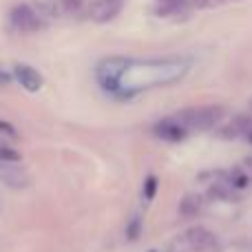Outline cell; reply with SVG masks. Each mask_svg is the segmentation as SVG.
Returning a JSON list of instances; mask_svg holds the SVG:
<instances>
[{
    "mask_svg": "<svg viewBox=\"0 0 252 252\" xmlns=\"http://www.w3.org/2000/svg\"><path fill=\"white\" fill-rule=\"evenodd\" d=\"M208 197L210 199H217V201H235L237 195H235V188L226 182H217L208 188Z\"/></svg>",
    "mask_w": 252,
    "mask_h": 252,
    "instance_id": "10",
    "label": "cell"
},
{
    "mask_svg": "<svg viewBox=\"0 0 252 252\" xmlns=\"http://www.w3.org/2000/svg\"><path fill=\"white\" fill-rule=\"evenodd\" d=\"M124 0H97L93 7V20L95 22H109L122 11Z\"/></svg>",
    "mask_w": 252,
    "mask_h": 252,
    "instance_id": "8",
    "label": "cell"
},
{
    "mask_svg": "<svg viewBox=\"0 0 252 252\" xmlns=\"http://www.w3.org/2000/svg\"><path fill=\"white\" fill-rule=\"evenodd\" d=\"M13 73H16V80L20 82V87H25L29 93H35L42 89V75L38 73V71L33 69V66L29 64H16V69H13Z\"/></svg>",
    "mask_w": 252,
    "mask_h": 252,
    "instance_id": "6",
    "label": "cell"
},
{
    "mask_svg": "<svg viewBox=\"0 0 252 252\" xmlns=\"http://www.w3.org/2000/svg\"><path fill=\"white\" fill-rule=\"evenodd\" d=\"M155 192H157V177L155 175H148L146 182H144V188H142V197L146 201H153Z\"/></svg>",
    "mask_w": 252,
    "mask_h": 252,
    "instance_id": "12",
    "label": "cell"
},
{
    "mask_svg": "<svg viewBox=\"0 0 252 252\" xmlns=\"http://www.w3.org/2000/svg\"><path fill=\"white\" fill-rule=\"evenodd\" d=\"M186 241L192 250L197 252H210V250H219V241H217V235L210 232L208 228L204 226H197V228H190L186 232Z\"/></svg>",
    "mask_w": 252,
    "mask_h": 252,
    "instance_id": "4",
    "label": "cell"
},
{
    "mask_svg": "<svg viewBox=\"0 0 252 252\" xmlns=\"http://www.w3.org/2000/svg\"><path fill=\"white\" fill-rule=\"evenodd\" d=\"M153 133H155L159 139H164V142L177 144V142H182V139H186L190 130H188L186 126L179 122L177 115H170V118L159 120V122L153 126Z\"/></svg>",
    "mask_w": 252,
    "mask_h": 252,
    "instance_id": "3",
    "label": "cell"
},
{
    "mask_svg": "<svg viewBox=\"0 0 252 252\" xmlns=\"http://www.w3.org/2000/svg\"><path fill=\"white\" fill-rule=\"evenodd\" d=\"M139 232H142V219L135 217L133 221H130L128 226H126V237H128L130 241H135V239L139 237Z\"/></svg>",
    "mask_w": 252,
    "mask_h": 252,
    "instance_id": "14",
    "label": "cell"
},
{
    "mask_svg": "<svg viewBox=\"0 0 252 252\" xmlns=\"http://www.w3.org/2000/svg\"><path fill=\"white\" fill-rule=\"evenodd\" d=\"M252 128V115L248 113H239L235 115V118L230 120L226 126H223L219 133H221V137L230 139V137H246V133Z\"/></svg>",
    "mask_w": 252,
    "mask_h": 252,
    "instance_id": "7",
    "label": "cell"
},
{
    "mask_svg": "<svg viewBox=\"0 0 252 252\" xmlns=\"http://www.w3.org/2000/svg\"><path fill=\"white\" fill-rule=\"evenodd\" d=\"M226 184H230L232 188H246V186H248V184H250V179H248V175H246L244 170L235 168V170H232V173H228Z\"/></svg>",
    "mask_w": 252,
    "mask_h": 252,
    "instance_id": "11",
    "label": "cell"
},
{
    "mask_svg": "<svg viewBox=\"0 0 252 252\" xmlns=\"http://www.w3.org/2000/svg\"><path fill=\"white\" fill-rule=\"evenodd\" d=\"M0 182L4 186L13 188V190H20V188L29 186V175L16 164H9V161H0Z\"/></svg>",
    "mask_w": 252,
    "mask_h": 252,
    "instance_id": "5",
    "label": "cell"
},
{
    "mask_svg": "<svg viewBox=\"0 0 252 252\" xmlns=\"http://www.w3.org/2000/svg\"><path fill=\"white\" fill-rule=\"evenodd\" d=\"M11 25L20 33H35L42 29V20L40 16L29 7V4H16L11 11Z\"/></svg>",
    "mask_w": 252,
    "mask_h": 252,
    "instance_id": "2",
    "label": "cell"
},
{
    "mask_svg": "<svg viewBox=\"0 0 252 252\" xmlns=\"http://www.w3.org/2000/svg\"><path fill=\"white\" fill-rule=\"evenodd\" d=\"M9 82V75L7 73H0V84H7Z\"/></svg>",
    "mask_w": 252,
    "mask_h": 252,
    "instance_id": "15",
    "label": "cell"
},
{
    "mask_svg": "<svg viewBox=\"0 0 252 252\" xmlns=\"http://www.w3.org/2000/svg\"><path fill=\"white\" fill-rule=\"evenodd\" d=\"M175 115H177V120L186 126L188 130H210L223 120L226 106H221V104L190 106V109L177 111Z\"/></svg>",
    "mask_w": 252,
    "mask_h": 252,
    "instance_id": "1",
    "label": "cell"
},
{
    "mask_svg": "<svg viewBox=\"0 0 252 252\" xmlns=\"http://www.w3.org/2000/svg\"><path fill=\"white\" fill-rule=\"evenodd\" d=\"M246 161H248V164L252 166V155H250V157H248V159H246Z\"/></svg>",
    "mask_w": 252,
    "mask_h": 252,
    "instance_id": "16",
    "label": "cell"
},
{
    "mask_svg": "<svg viewBox=\"0 0 252 252\" xmlns=\"http://www.w3.org/2000/svg\"><path fill=\"white\" fill-rule=\"evenodd\" d=\"M84 2L87 0H62V11L69 13V16H78L84 9Z\"/></svg>",
    "mask_w": 252,
    "mask_h": 252,
    "instance_id": "13",
    "label": "cell"
},
{
    "mask_svg": "<svg viewBox=\"0 0 252 252\" xmlns=\"http://www.w3.org/2000/svg\"><path fill=\"white\" fill-rule=\"evenodd\" d=\"M204 210V197L199 192H186L179 201V215L184 219H195Z\"/></svg>",
    "mask_w": 252,
    "mask_h": 252,
    "instance_id": "9",
    "label": "cell"
}]
</instances>
